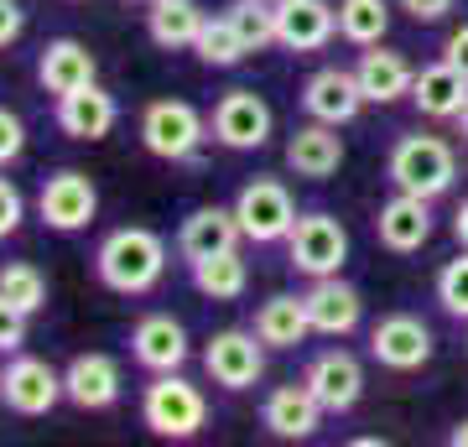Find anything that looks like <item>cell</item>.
<instances>
[{
  "label": "cell",
  "mask_w": 468,
  "mask_h": 447,
  "mask_svg": "<svg viewBox=\"0 0 468 447\" xmlns=\"http://www.w3.org/2000/svg\"><path fill=\"white\" fill-rule=\"evenodd\" d=\"M94 276L115 297H146L167 276V239L146 224H120L94 250Z\"/></svg>",
  "instance_id": "obj_1"
},
{
  "label": "cell",
  "mask_w": 468,
  "mask_h": 447,
  "mask_svg": "<svg viewBox=\"0 0 468 447\" xmlns=\"http://www.w3.org/2000/svg\"><path fill=\"white\" fill-rule=\"evenodd\" d=\"M385 177L390 187H401V193H417V198H442L452 193L458 183V156L442 135H401L390 156H385Z\"/></svg>",
  "instance_id": "obj_2"
},
{
  "label": "cell",
  "mask_w": 468,
  "mask_h": 447,
  "mask_svg": "<svg viewBox=\"0 0 468 447\" xmlns=\"http://www.w3.org/2000/svg\"><path fill=\"white\" fill-rule=\"evenodd\" d=\"M141 421L167 442H187L208 427V396L193 380H183V369L151 375V385L141 390Z\"/></svg>",
  "instance_id": "obj_3"
},
{
  "label": "cell",
  "mask_w": 468,
  "mask_h": 447,
  "mask_svg": "<svg viewBox=\"0 0 468 447\" xmlns=\"http://www.w3.org/2000/svg\"><path fill=\"white\" fill-rule=\"evenodd\" d=\"M344 261H349V229L323 208L297 214V224L286 234V265L307 282H318V276H338Z\"/></svg>",
  "instance_id": "obj_4"
},
{
  "label": "cell",
  "mask_w": 468,
  "mask_h": 447,
  "mask_svg": "<svg viewBox=\"0 0 468 447\" xmlns=\"http://www.w3.org/2000/svg\"><path fill=\"white\" fill-rule=\"evenodd\" d=\"M208 120L193 110L187 100H151L141 110V146L162 162H193L208 141Z\"/></svg>",
  "instance_id": "obj_5"
},
{
  "label": "cell",
  "mask_w": 468,
  "mask_h": 447,
  "mask_svg": "<svg viewBox=\"0 0 468 447\" xmlns=\"http://www.w3.org/2000/svg\"><path fill=\"white\" fill-rule=\"evenodd\" d=\"M234 218H239V234L250 245H276L297 224L292 187L282 177H250V183L239 187V198H234Z\"/></svg>",
  "instance_id": "obj_6"
},
{
  "label": "cell",
  "mask_w": 468,
  "mask_h": 447,
  "mask_svg": "<svg viewBox=\"0 0 468 447\" xmlns=\"http://www.w3.org/2000/svg\"><path fill=\"white\" fill-rule=\"evenodd\" d=\"M203 375L218 385V390H250L266 375V344L255 338V328H218L208 344H203Z\"/></svg>",
  "instance_id": "obj_7"
},
{
  "label": "cell",
  "mask_w": 468,
  "mask_h": 447,
  "mask_svg": "<svg viewBox=\"0 0 468 447\" xmlns=\"http://www.w3.org/2000/svg\"><path fill=\"white\" fill-rule=\"evenodd\" d=\"M208 131H214L218 146L229 151H261L271 141V131H276V115H271V104L255 89H224L214 115H208Z\"/></svg>",
  "instance_id": "obj_8"
},
{
  "label": "cell",
  "mask_w": 468,
  "mask_h": 447,
  "mask_svg": "<svg viewBox=\"0 0 468 447\" xmlns=\"http://www.w3.org/2000/svg\"><path fill=\"white\" fill-rule=\"evenodd\" d=\"M0 400L5 411L16 416H48L63 396V375L37 359V354H5V369H0Z\"/></svg>",
  "instance_id": "obj_9"
},
{
  "label": "cell",
  "mask_w": 468,
  "mask_h": 447,
  "mask_svg": "<svg viewBox=\"0 0 468 447\" xmlns=\"http://www.w3.org/2000/svg\"><path fill=\"white\" fill-rule=\"evenodd\" d=\"M37 214H42V224H48V229L79 234V229H89V224H94V214H100V187H94V177H84V172L63 166V172L42 177Z\"/></svg>",
  "instance_id": "obj_10"
},
{
  "label": "cell",
  "mask_w": 468,
  "mask_h": 447,
  "mask_svg": "<svg viewBox=\"0 0 468 447\" xmlns=\"http://www.w3.org/2000/svg\"><path fill=\"white\" fill-rule=\"evenodd\" d=\"M369 359L380 369H396V375H411L432 359V328L421 323L417 313H385L375 328H369Z\"/></svg>",
  "instance_id": "obj_11"
},
{
  "label": "cell",
  "mask_w": 468,
  "mask_h": 447,
  "mask_svg": "<svg viewBox=\"0 0 468 447\" xmlns=\"http://www.w3.org/2000/svg\"><path fill=\"white\" fill-rule=\"evenodd\" d=\"M302 385L318 396V406L328 416H344V411H354V406H359V396H365V365L354 359L349 348H323V354H313V359H307Z\"/></svg>",
  "instance_id": "obj_12"
},
{
  "label": "cell",
  "mask_w": 468,
  "mask_h": 447,
  "mask_svg": "<svg viewBox=\"0 0 468 447\" xmlns=\"http://www.w3.org/2000/svg\"><path fill=\"white\" fill-rule=\"evenodd\" d=\"M338 37V5L328 0H276V48L323 52Z\"/></svg>",
  "instance_id": "obj_13"
},
{
  "label": "cell",
  "mask_w": 468,
  "mask_h": 447,
  "mask_svg": "<svg viewBox=\"0 0 468 447\" xmlns=\"http://www.w3.org/2000/svg\"><path fill=\"white\" fill-rule=\"evenodd\" d=\"M375 239H380L390 255H417L427 239H432V198H417V193H390L375 214Z\"/></svg>",
  "instance_id": "obj_14"
},
{
  "label": "cell",
  "mask_w": 468,
  "mask_h": 447,
  "mask_svg": "<svg viewBox=\"0 0 468 447\" xmlns=\"http://www.w3.org/2000/svg\"><path fill=\"white\" fill-rule=\"evenodd\" d=\"M302 110L307 120H328V125H349L359 110H365V89H359V73L354 68H318L313 79L302 83Z\"/></svg>",
  "instance_id": "obj_15"
},
{
  "label": "cell",
  "mask_w": 468,
  "mask_h": 447,
  "mask_svg": "<svg viewBox=\"0 0 468 447\" xmlns=\"http://www.w3.org/2000/svg\"><path fill=\"white\" fill-rule=\"evenodd\" d=\"M302 302H307L313 333H323V338H349V333L365 323V297H359V286H349L344 276H318V282L302 292Z\"/></svg>",
  "instance_id": "obj_16"
},
{
  "label": "cell",
  "mask_w": 468,
  "mask_h": 447,
  "mask_svg": "<svg viewBox=\"0 0 468 447\" xmlns=\"http://www.w3.org/2000/svg\"><path fill=\"white\" fill-rule=\"evenodd\" d=\"M193 344H187V328L172 313H146L131 328V359L151 375H167V369H183Z\"/></svg>",
  "instance_id": "obj_17"
},
{
  "label": "cell",
  "mask_w": 468,
  "mask_h": 447,
  "mask_svg": "<svg viewBox=\"0 0 468 447\" xmlns=\"http://www.w3.org/2000/svg\"><path fill=\"white\" fill-rule=\"evenodd\" d=\"M120 390H125V375H120V365L110 359V354H73L63 369V396L79 406V411H110L120 400Z\"/></svg>",
  "instance_id": "obj_18"
},
{
  "label": "cell",
  "mask_w": 468,
  "mask_h": 447,
  "mask_svg": "<svg viewBox=\"0 0 468 447\" xmlns=\"http://www.w3.org/2000/svg\"><path fill=\"white\" fill-rule=\"evenodd\" d=\"M286 166L297 177H307V183H328L344 166V135H338V125H328V120L297 125V131L286 135Z\"/></svg>",
  "instance_id": "obj_19"
},
{
  "label": "cell",
  "mask_w": 468,
  "mask_h": 447,
  "mask_svg": "<svg viewBox=\"0 0 468 447\" xmlns=\"http://www.w3.org/2000/svg\"><path fill=\"white\" fill-rule=\"evenodd\" d=\"M323 406L318 396L307 390V385H276L266 396V406H261V421H266L271 437H282V442H307L313 431L323 427Z\"/></svg>",
  "instance_id": "obj_20"
},
{
  "label": "cell",
  "mask_w": 468,
  "mask_h": 447,
  "mask_svg": "<svg viewBox=\"0 0 468 447\" xmlns=\"http://www.w3.org/2000/svg\"><path fill=\"white\" fill-rule=\"evenodd\" d=\"M37 83L48 94H73L84 83H100V63L79 37H52L48 48L37 52Z\"/></svg>",
  "instance_id": "obj_21"
},
{
  "label": "cell",
  "mask_w": 468,
  "mask_h": 447,
  "mask_svg": "<svg viewBox=\"0 0 468 447\" xmlns=\"http://www.w3.org/2000/svg\"><path fill=\"white\" fill-rule=\"evenodd\" d=\"M115 120H120V104H115V94H104L100 83L58 94V131L73 135V141H104L115 131Z\"/></svg>",
  "instance_id": "obj_22"
},
{
  "label": "cell",
  "mask_w": 468,
  "mask_h": 447,
  "mask_svg": "<svg viewBox=\"0 0 468 447\" xmlns=\"http://www.w3.org/2000/svg\"><path fill=\"white\" fill-rule=\"evenodd\" d=\"M239 239H245V234H239V218H234V208L203 203V208H193V214L183 218V229H177V255L193 265V261H208V255H218V250H234Z\"/></svg>",
  "instance_id": "obj_23"
},
{
  "label": "cell",
  "mask_w": 468,
  "mask_h": 447,
  "mask_svg": "<svg viewBox=\"0 0 468 447\" xmlns=\"http://www.w3.org/2000/svg\"><path fill=\"white\" fill-rule=\"evenodd\" d=\"M411 104H417V115H427V120H458L463 104H468V79L448 63V58H437V63H427L417 79H411Z\"/></svg>",
  "instance_id": "obj_24"
},
{
  "label": "cell",
  "mask_w": 468,
  "mask_h": 447,
  "mask_svg": "<svg viewBox=\"0 0 468 447\" xmlns=\"http://www.w3.org/2000/svg\"><path fill=\"white\" fill-rule=\"evenodd\" d=\"M354 73H359L365 104H396V100H411V79H417V68L406 63L401 52L380 48V42L359 52V63H354Z\"/></svg>",
  "instance_id": "obj_25"
},
{
  "label": "cell",
  "mask_w": 468,
  "mask_h": 447,
  "mask_svg": "<svg viewBox=\"0 0 468 447\" xmlns=\"http://www.w3.org/2000/svg\"><path fill=\"white\" fill-rule=\"evenodd\" d=\"M255 338L266 348H297L307 344V333H313V317H307V302L292 297V292H276L255 307Z\"/></svg>",
  "instance_id": "obj_26"
},
{
  "label": "cell",
  "mask_w": 468,
  "mask_h": 447,
  "mask_svg": "<svg viewBox=\"0 0 468 447\" xmlns=\"http://www.w3.org/2000/svg\"><path fill=\"white\" fill-rule=\"evenodd\" d=\"M203 5L198 0H151L146 11V37L156 42L162 52H193L203 32Z\"/></svg>",
  "instance_id": "obj_27"
},
{
  "label": "cell",
  "mask_w": 468,
  "mask_h": 447,
  "mask_svg": "<svg viewBox=\"0 0 468 447\" xmlns=\"http://www.w3.org/2000/svg\"><path fill=\"white\" fill-rule=\"evenodd\" d=\"M193 286H198V297H208V302H239L245 297L250 265L239 261V245L218 250V255H208V261H193Z\"/></svg>",
  "instance_id": "obj_28"
},
{
  "label": "cell",
  "mask_w": 468,
  "mask_h": 447,
  "mask_svg": "<svg viewBox=\"0 0 468 447\" xmlns=\"http://www.w3.org/2000/svg\"><path fill=\"white\" fill-rule=\"evenodd\" d=\"M193 52H198L203 68H239L245 58H250V42L239 37V27H234L229 11H224V16L203 21V32H198V42H193Z\"/></svg>",
  "instance_id": "obj_29"
},
{
  "label": "cell",
  "mask_w": 468,
  "mask_h": 447,
  "mask_svg": "<svg viewBox=\"0 0 468 447\" xmlns=\"http://www.w3.org/2000/svg\"><path fill=\"white\" fill-rule=\"evenodd\" d=\"M390 32V5L385 0H338V37L354 48H375Z\"/></svg>",
  "instance_id": "obj_30"
},
{
  "label": "cell",
  "mask_w": 468,
  "mask_h": 447,
  "mask_svg": "<svg viewBox=\"0 0 468 447\" xmlns=\"http://www.w3.org/2000/svg\"><path fill=\"white\" fill-rule=\"evenodd\" d=\"M0 297L11 302V307H21L27 317H37L48 307V276L32 261H5L0 265Z\"/></svg>",
  "instance_id": "obj_31"
},
{
  "label": "cell",
  "mask_w": 468,
  "mask_h": 447,
  "mask_svg": "<svg viewBox=\"0 0 468 447\" xmlns=\"http://www.w3.org/2000/svg\"><path fill=\"white\" fill-rule=\"evenodd\" d=\"M229 21L239 27V37L250 42V52L276 48V0H234Z\"/></svg>",
  "instance_id": "obj_32"
},
{
  "label": "cell",
  "mask_w": 468,
  "mask_h": 447,
  "mask_svg": "<svg viewBox=\"0 0 468 447\" xmlns=\"http://www.w3.org/2000/svg\"><path fill=\"white\" fill-rule=\"evenodd\" d=\"M437 302H442V313L468 323V250H458L442 271H437Z\"/></svg>",
  "instance_id": "obj_33"
},
{
  "label": "cell",
  "mask_w": 468,
  "mask_h": 447,
  "mask_svg": "<svg viewBox=\"0 0 468 447\" xmlns=\"http://www.w3.org/2000/svg\"><path fill=\"white\" fill-rule=\"evenodd\" d=\"M21 151H27V125H21L16 110L0 104V172H5L11 162H21Z\"/></svg>",
  "instance_id": "obj_34"
},
{
  "label": "cell",
  "mask_w": 468,
  "mask_h": 447,
  "mask_svg": "<svg viewBox=\"0 0 468 447\" xmlns=\"http://www.w3.org/2000/svg\"><path fill=\"white\" fill-rule=\"evenodd\" d=\"M21 218H27V198H21V187L11 177H0V239H11L21 229Z\"/></svg>",
  "instance_id": "obj_35"
},
{
  "label": "cell",
  "mask_w": 468,
  "mask_h": 447,
  "mask_svg": "<svg viewBox=\"0 0 468 447\" xmlns=\"http://www.w3.org/2000/svg\"><path fill=\"white\" fill-rule=\"evenodd\" d=\"M21 344H27V313L0 297V354H21Z\"/></svg>",
  "instance_id": "obj_36"
},
{
  "label": "cell",
  "mask_w": 468,
  "mask_h": 447,
  "mask_svg": "<svg viewBox=\"0 0 468 447\" xmlns=\"http://www.w3.org/2000/svg\"><path fill=\"white\" fill-rule=\"evenodd\" d=\"M21 32H27V11L16 0H0V48H11Z\"/></svg>",
  "instance_id": "obj_37"
},
{
  "label": "cell",
  "mask_w": 468,
  "mask_h": 447,
  "mask_svg": "<svg viewBox=\"0 0 468 447\" xmlns=\"http://www.w3.org/2000/svg\"><path fill=\"white\" fill-rule=\"evenodd\" d=\"M452 5H458V0H401V11L411 21H421V27H427V21H442Z\"/></svg>",
  "instance_id": "obj_38"
},
{
  "label": "cell",
  "mask_w": 468,
  "mask_h": 447,
  "mask_svg": "<svg viewBox=\"0 0 468 447\" xmlns=\"http://www.w3.org/2000/svg\"><path fill=\"white\" fill-rule=\"evenodd\" d=\"M442 58H448V63H452V68H458V73L468 79V21L448 32V42H442Z\"/></svg>",
  "instance_id": "obj_39"
},
{
  "label": "cell",
  "mask_w": 468,
  "mask_h": 447,
  "mask_svg": "<svg viewBox=\"0 0 468 447\" xmlns=\"http://www.w3.org/2000/svg\"><path fill=\"white\" fill-rule=\"evenodd\" d=\"M452 234H458V245L468 250V198L458 203V214H452Z\"/></svg>",
  "instance_id": "obj_40"
},
{
  "label": "cell",
  "mask_w": 468,
  "mask_h": 447,
  "mask_svg": "<svg viewBox=\"0 0 468 447\" xmlns=\"http://www.w3.org/2000/svg\"><path fill=\"white\" fill-rule=\"evenodd\" d=\"M448 442H452V447H468V421H458V427L448 431Z\"/></svg>",
  "instance_id": "obj_41"
},
{
  "label": "cell",
  "mask_w": 468,
  "mask_h": 447,
  "mask_svg": "<svg viewBox=\"0 0 468 447\" xmlns=\"http://www.w3.org/2000/svg\"><path fill=\"white\" fill-rule=\"evenodd\" d=\"M458 131H463V141H468V104H463V115H458Z\"/></svg>",
  "instance_id": "obj_42"
},
{
  "label": "cell",
  "mask_w": 468,
  "mask_h": 447,
  "mask_svg": "<svg viewBox=\"0 0 468 447\" xmlns=\"http://www.w3.org/2000/svg\"><path fill=\"white\" fill-rule=\"evenodd\" d=\"M141 5H151V0H141Z\"/></svg>",
  "instance_id": "obj_43"
}]
</instances>
